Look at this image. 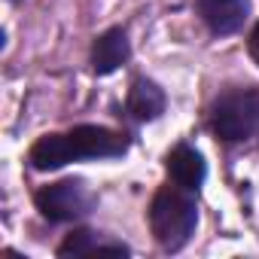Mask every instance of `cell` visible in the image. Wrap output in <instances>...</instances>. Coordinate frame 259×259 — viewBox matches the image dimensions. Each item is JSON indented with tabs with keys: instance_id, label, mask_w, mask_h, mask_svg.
<instances>
[{
	"instance_id": "6da1fadb",
	"label": "cell",
	"mask_w": 259,
	"mask_h": 259,
	"mask_svg": "<svg viewBox=\"0 0 259 259\" xmlns=\"http://www.w3.org/2000/svg\"><path fill=\"white\" fill-rule=\"evenodd\" d=\"M132 150V138L107 125H73L67 132H52L34 141L28 162L34 171H58L73 162L122 159Z\"/></svg>"
},
{
	"instance_id": "7a4b0ae2",
	"label": "cell",
	"mask_w": 259,
	"mask_h": 259,
	"mask_svg": "<svg viewBox=\"0 0 259 259\" xmlns=\"http://www.w3.org/2000/svg\"><path fill=\"white\" fill-rule=\"evenodd\" d=\"M147 223L156 244L165 253H180L192 241L198 226V192L168 180L165 186L156 189L147 210Z\"/></svg>"
},
{
	"instance_id": "3957f363",
	"label": "cell",
	"mask_w": 259,
	"mask_h": 259,
	"mask_svg": "<svg viewBox=\"0 0 259 259\" xmlns=\"http://www.w3.org/2000/svg\"><path fill=\"white\" fill-rule=\"evenodd\" d=\"M210 132L226 144H241L259 132V89L235 85L210 104Z\"/></svg>"
},
{
	"instance_id": "277c9868",
	"label": "cell",
	"mask_w": 259,
	"mask_h": 259,
	"mask_svg": "<svg viewBox=\"0 0 259 259\" xmlns=\"http://www.w3.org/2000/svg\"><path fill=\"white\" fill-rule=\"evenodd\" d=\"M98 198L79 177H67L58 183H46L34 192V207L49 223H76L95 210Z\"/></svg>"
},
{
	"instance_id": "5b68a950",
	"label": "cell",
	"mask_w": 259,
	"mask_h": 259,
	"mask_svg": "<svg viewBox=\"0 0 259 259\" xmlns=\"http://www.w3.org/2000/svg\"><path fill=\"white\" fill-rule=\"evenodd\" d=\"M250 0H195V13L213 37L238 34L250 19Z\"/></svg>"
},
{
	"instance_id": "8992f818",
	"label": "cell",
	"mask_w": 259,
	"mask_h": 259,
	"mask_svg": "<svg viewBox=\"0 0 259 259\" xmlns=\"http://www.w3.org/2000/svg\"><path fill=\"white\" fill-rule=\"evenodd\" d=\"M128 58H132V40H128L125 28H107L104 34L95 37V43H92V70L98 76L116 73L122 64H128Z\"/></svg>"
},
{
	"instance_id": "52a82bcc",
	"label": "cell",
	"mask_w": 259,
	"mask_h": 259,
	"mask_svg": "<svg viewBox=\"0 0 259 259\" xmlns=\"http://www.w3.org/2000/svg\"><path fill=\"white\" fill-rule=\"evenodd\" d=\"M168 107V98H165V89L159 82H153L150 76H138L128 89V98H125V116L144 125V122H156Z\"/></svg>"
},
{
	"instance_id": "ba28073f",
	"label": "cell",
	"mask_w": 259,
	"mask_h": 259,
	"mask_svg": "<svg viewBox=\"0 0 259 259\" xmlns=\"http://www.w3.org/2000/svg\"><path fill=\"white\" fill-rule=\"evenodd\" d=\"M165 171H168V180H174L177 186H186V189L198 192L204 177H207V162L192 144H177L165 156Z\"/></svg>"
},
{
	"instance_id": "9c48e42d",
	"label": "cell",
	"mask_w": 259,
	"mask_h": 259,
	"mask_svg": "<svg viewBox=\"0 0 259 259\" xmlns=\"http://www.w3.org/2000/svg\"><path fill=\"white\" fill-rule=\"evenodd\" d=\"M58 256H95V253H113V256H132V247L95 232V229H73L70 235H64V241L55 250Z\"/></svg>"
},
{
	"instance_id": "30bf717a",
	"label": "cell",
	"mask_w": 259,
	"mask_h": 259,
	"mask_svg": "<svg viewBox=\"0 0 259 259\" xmlns=\"http://www.w3.org/2000/svg\"><path fill=\"white\" fill-rule=\"evenodd\" d=\"M247 52H250V58L256 61V67H259V22L253 25L250 37H247Z\"/></svg>"
}]
</instances>
